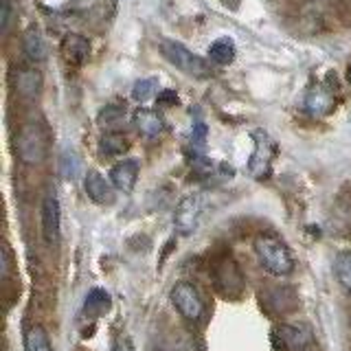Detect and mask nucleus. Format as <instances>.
Segmentation results:
<instances>
[{
  "mask_svg": "<svg viewBox=\"0 0 351 351\" xmlns=\"http://www.w3.org/2000/svg\"><path fill=\"white\" fill-rule=\"evenodd\" d=\"M204 211V200L200 193H189L184 195L182 200L176 206V213H173V228L176 233L186 237L191 235L193 230L200 224V217Z\"/></svg>",
  "mask_w": 351,
  "mask_h": 351,
  "instance_id": "39448f33",
  "label": "nucleus"
},
{
  "mask_svg": "<svg viewBox=\"0 0 351 351\" xmlns=\"http://www.w3.org/2000/svg\"><path fill=\"white\" fill-rule=\"evenodd\" d=\"M25 351H53L51 338L42 325H33L25 334Z\"/></svg>",
  "mask_w": 351,
  "mask_h": 351,
  "instance_id": "6ab92c4d",
  "label": "nucleus"
},
{
  "mask_svg": "<svg viewBox=\"0 0 351 351\" xmlns=\"http://www.w3.org/2000/svg\"><path fill=\"white\" fill-rule=\"evenodd\" d=\"M347 80H349V84H351V66H349V71H347Z\"/></svg>",
  "mask_w": 351,
  "mask_h": 351,
  "instance_id": "c756f323",
  "label": "nucleus"
},
{
  "mask_svg": "<svg viewBox=\"0 0 351 351\" xmlns=\"http://www.w3.org/2000/svg\"><path fill=\"white\" fill-rule=\"evenodd\" d=\"M158 101L160 104H178V97H176V93H171V90H165Z\"/></svg>",
  "mask_w": 351,
  "mask_h": 351,
  "instance_id": "cd10ccee",
  "label": "nucleus"
},
{
  "mask_svg": "<svg viewBox=\"0 0 351 351\" xmlns=\"http://www.w3.org/2000/svg\"><path fill=\"white\" fill-rule=\"evenodd\" d=\"M0 261H3V277L7 279L9 277V268H11V250H9V246L5 244V250H3V257H0Z\"/></svg>",
  "mask_w": 351,
  "mask_h": 351,
  "instance_id": "bb28decb",
  "label": "nucleus"
},
{
  "mask_svg": "<svg viewBox=\"0 0 351 351\" xmlns=\"http://www.w3.org/2000/svg\"><path fill=\"white\" fill-rule=\"evenodd\" d=\"M136 178H138V160H134V158L121 160L110 169V182H112L114 189L123 191V193H130L134 189Z\"/></svg>",
  "mask_w": 351,
  "mask_h": 351,
  "instance_id": "1a4fd4ad",
  "label": "nucleus"
},
{
  "mask_svg": "<svg viewBox=\"0 0 351 351\" xmlns=\"http://www.w3.org/2000/svg\"><path fill=\"white\" fill-rule=\"evenodd\" d=\"M257 138H259V143H257L255 154H252V158H250V169H252V173H255V176H263V173L268 171V167H270L274 145L268 141L266 134H259Z\"/></svg>",
  "mask_w": 351,
  "mask_h": 351,
  "instance_id": "2eb2a0df",
  "label": "nucleus"
},
{
  "mask_svg": "<svg viewBox=\"0 0 351 351\" xmlns=\"http://www.w3.org/2000/svg\"><path fill=\"white\" fill-rule=\"evenodd\" d=\"M224 7H230V9H237L239 7V0H222Z\"/></svg>",
  "mask_w": 351,
  "mask_h": 351,
  "instance_id": "c85d7f7f",
  "label": "nucleus"
},
{
  "mask_svg": "<svg viewBox=\"0 0 351 351\" xmlns=\"http://www.w3.org/2000/svg\"><path fill=\"white\" fill-rule=\"evenodd\" d=\"M22 47H25V53L31 62H42L47 58V47H44V40H42V33L31 27L25 33V40H22Z\"/></svg>",
  "mask_w": 351,
  "mask_h": 351,
  "instance_id": "a211bd4d",
  "label": "nucleus"
},
{
  "mask_svg": "<svg viewBox=\"0 0 351 351\" xmlns=\"http://www.w3.org/2000/svg\"><path fill=\"white\" fill-rule=\"evenodd\" d=\"M305 351H318V349H316V347H314V345H312V347H307V349H305Z\"/></svg>",
  "mask_w": 351,
  "mask_h": 351,
  "instance_id": "7c9ffc66",
  "label": "nucleus"
},
{
  "mask_svg": "<svg viewBox=\"0 0 351 351\" xmlns=\"http://www.w3.org/2000/svg\"><path fill=\"white\" fill-rule=\"evenodd\" d=\"M204 141H206V125L204 123H195V128L191 132V145L204 147Z\"/></svg>",
  "mask_w": 351,
  "mask_h": 351,
  "instance_id": "a878e982",
  "label": "nucleus"
},
{
  "mask_svg": "<svg viewBox=\"0 0 351 351\" xmlns=\"http://www.w3.org/2000/svg\"><path fill=\"white\" fill-rule=\"evenodd\" d=\"M334 106H336V97L332 93V88H327L325 84H318L305 95V110L312 117H325L332 112Z\"/></svg>",
  "mask_w": 351,
  "mask_h": 351,
  "instance_id": "6e6552de",
  "label": "nucleus"
},
{
  "mask_svg": "<svg viewBox=\"0 0 351 351\" xmlns=\"http://www.w3.org/2000/svg\"><path fill=\"white\" fill-rule=\"evenodd\" d=\"M110 184L112 182H108L99 171H88L84 180V189L95 204H112L114 186H110Z\"/></svg>",
  "mask_w": 351,
  "mask_h": 351,
  "instance_id": "9d476101",
  "label": "nucleus"
},
{
  "mask_svg": "<svg viewBox=\"0 0 351 351\" xmlns=\"http://www.w3.org/2000/svg\"><path fill=\"white\" fill-rule=\"evenodd\" d=\"M14 88L22 99H36L42 90V75L36 69H18L14 73Z\"/></svg>",
  "mask_w": 351,
  "mask_h": 351,
  "instance_id": "f8f14e48",
  "label": "nucleus"
},
{
  "mask_svg": "<svg viewBox=\"0 0 351 351\" xmlns=\"http://www.w3.org/2000/svg\"><path fill=\"white\" fill-rule=\"evenodd\" d=\"M252 248H255V255L259 263L266 268L270 274H277V277H288L294 272L296 263L292 257V250L283 244L279 237L272 235H259L252 241Z\"/></svg>",
  "mask_w": 351,
  "mask_h": 351,
  "instance_id": "f257e3e1",
  "label": "nucleus"
},
{
  "mask_svg": "<svg viewBox=\"0 0 351 351\" xmlns=\"http://www.w3.org/2000/svg\"><path fill=\"white\" fill-rule=\"evenodd\" d=\"M11 5L7 3V0H3L0 3V31H3V36H7L9 31V25H11Z\"/></svg>",
  "mask_w": 351,
  "mask_h": 351,
  "instance_id": "393cba45",
  "label": "nucleus"
},
{
  "mask_svg": "<svg viewBox=\"0 0 351 351\" xmlns=\"http://www.w3.org/2000/svg\"><path fill=\"white\" fill-rule=\"evenodd\" d=\"M169 299L176 307V312H178L186 323H197L204 316V299L200 290H197L191 281L173 283Z\"/></svg>",
  "mask_w": 351,
  "mask_h": 351,
  "instance_id": "7ed1b4c3",
  "label": "nucleus"
},
{
  "mask_svg": "<svg viewBox=\"0 0 351 351\" xmlns=\"http://www.w3.org/2000/svg\"><path fill=\"white\" fill-rule=\"evenodd\" d=\"M134 125H136V130L145 138H158L162 132H165V121H162V117L158 112H154V110H147V108L136 110Z\"/></svg>",
  "mask_w": 351,
  "mask_h": 351,
  "instance_id": "4468645a",
  "label": "nucleus"
},
{
  "mask_svg": "<svg viewBox=\"0 0 351 351\" xmlns=\"http://www.w3.org/2000/svg\"><path fill=\"white\" fill-rule=\"evenodd\" d=\"M16 152L22 162L40 165L47 158V134L38 123L22 125L16 138Z\"/></svg>",
  "mask_w": 351,
  "mask_h": 351,
  "instance_id": "20e7f679",
  "label": "nucleus"
},
{
  "mask_svg": "<svg viewBox=\"0 0 351 351\" xmlns=\"http://www.w3.org/2000/svg\"><path fill=\"white\" fill-rule=\"evenodd\" d=\"M88 53H90V42H88L84 36H77V33H69L64 40H62V55L64 60L73 64V66H80L86 62Z\"/></svg>",
  "mask_w": 351,
  "mask_h": 351,
  "instance_id": "ddd939ff",
  "label": "nucleus"
},
{
  "mask_svg": "<svg viewBox=\"0 0 351 351\" xmlns=\"http://www.w3.org/2000/svg\"><path fill=\"white\" fill-rule=\"evenodd\" d=\"M279 343L288 351H305L312 347V332L305 325H279Z\"/></svg>",
  "mask_w": 351,
  "mask_h": 351,
  "instance_id": "0eeeda50",
  "label": "nucleus"
},
{
  "mask_svg": "<svg viewBox=\"0 0 351 351\" xmlns=\"http://www.w3.org/2000/svg\"><path fill=\"white\" fill-rule=\"evenodd\" d=\"M160 53L171 66H176V69H180L182 73L191 75V77H211L213 75L211 66H208L202 58H197V55L191 53L186 47H182L180 42L162 40Z\"/></svg>",
  "mask_w": 351,
  "mask_h": 351,
  "instance_id": "f03ea898",
  "label": "nucleus"
},
{
  "mask_svg": "<svg viewBox=\"0 0 351 351\" xmlns=\"http://www.w3.org/2000/svg\"><path fill=\"white\" fill-rule=\"evenodd\" d=\"M110 305H112V299H110V294H108L106 290H101V288H95V290H90V292L86 294L84 312H86L88 316L97 318V316L108 314Z\"/></svg>",
  "mask_w": 351,
  "mask_h": 351,
  "instance_id": "dca6fc26",
  "label": "nucleus"
},
{
  "mask_svg": "<svg viewBox=\"0 0 351 351\" xmlns=\"http://www.w3.org/2000/svg\"><path fill=\"white\" fill-rule=\"evenodd\" d=\"M215 285L226 296L230 292H241V272L233 259H226L215 268Z\"/></svg>",
  "mask_w": 351,
  "mask_h": 351,
  "instance_id": "9b49d317",
  "label": "nucleus"
},
{
  "mask_svg": "<svg viewBox=\"0 0 351 351\" xmlns=\"http://www.w3.org/2000/svg\"><path fill=\"white\" fill-rule=\"evenodd\" d=\"M336 279L338 283L343 285V288L347 292H351V250H345V252H340L338 259H336Z\"/></svg>",
  "mask_w": 351,
  "mask_h": 351,
  "instance_id": "412c9836",
  "label": "nucleus"
},
{
  "mask_svg": "<svg viewBox=\"0 0 351 351\" xmlns=\"http://www.w3.org/2000/svg\"><path fill=\"white\" fill-rule=\"evenodd\" d=\"M42 233L47 244H58L62 233V211L55 193H49L42 204Z\"/></svg>",
  "mask_w": 351,
  "mask_h": 351,
  "instance_id": "423d86ee",
  "label": "nucleus"
},
{
  "mask_svg": "<svg viewBox=\"0 0 351 351\" xmlns=\"http://www.w3.org/2000/svg\"><path fill=\"white\" fill-rule=\"evenodd\" d=\"M154 93H158V82L154 77H147V80H141L132 88V99L134 101H147V99L154 97Z\"/></svg>",
  "mask_w": 351,
  "mask_h": 351,
  "instance_id": "4be33fe9",
  "label": "nucleus"
},
{
  "mask_svg": "<svg viewBox=\"0 0 351 351\" xmlns=\"http://www.w3.org/2000/svg\"><path fill=\"white\" fill-rule=\"evenodd\" d=\"M99 149H101L104 156H121L125 149H128V141L125 136H121L119 132H110L101 138L99 143Z\"/></svg>",
  "mask_w": 351,
  "mask_h": 351,
  "instance_id": "aec40b11",
  "label": "nucleus"
},
{
  "mask_svg": "<svg viewBox=\"0 0 351 351\" xmlns=\"http://www.w3.org/2000/svg\"><path fill=\"white\" fill-rule=\"evenodd\" d=\"M123 117H125V110H123V108H119V106H108V108H104V112L99 114V125H104V128H114Z\"/></svg>",
  "mask_w": 351,
  "mask_h": 351,
  "instance_id": "5701e85b",
  "label": "nucleus"
},
{
  "mask_svg": "<svg viewBox=\"0 0 351 351\" xmlns=\"http://www.w3.org/2000/svg\"><path fill=\"white\" fill-rule=\"evenodd\" d=\"M235 44L230 38H219L215 40L211 47H208V58H211L213 64L217 66H228V64H233L235 60Z\"/></svg>",
  "mask_w": 351,
  "mask_h": 351,
  "instance_id": "f3484780",
  "label": "nucleus"
},
{
  "mask_svg": "<svg viewBox=\"0 0 351 351\" xmlns=\"http://www.w3.org/2000/svg\"><path fill=\"white\" fill-rule=\"evenodd\" d=\"M77 171H80V158L75 156V152H66L62 156V176L73 180L77 176Z\"/></svg>",
  "mask_w": 351,
  "mask_h": 351,
  "instance_id": "b1692460",
  "label": "nucleus"
}]
</instances>
